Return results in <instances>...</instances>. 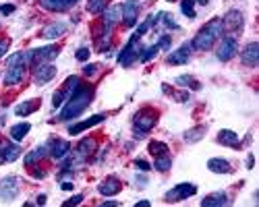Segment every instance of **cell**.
<instances>
[{
	"label": "cell",
	"mask_w": 259,
	"mask_h": 207,
	"mask_svg": "<svg viewBox=\"0 0 259 207\" xmlns=\"http://www.w3.org/2000/svg\"><path fill=\"white\" fill-rule=\"evenodd\" d=\"M54 77H56V67H54V64H50V62L35 64V71H33L35 85H46V83H50Z\"/></svg>",
	"instance_id": "cell-6"
},
{
	"label": "cell",
	"mask_w": 259,
	"mask_h": 207,
	"mask_svg": "<svg viewBox=\"0 0 259 207\" xmlns=\"http://www.w3.org/2000/svg\"><path fill=\"white\" fill-rule=\"evenodd\" d=\"M60 186H62V189H64V191H71V189H73V182H62Z\"/></svg>",
	"instance_id": "cell-48"
},
{
	"label": "cell",
	"mask_w": 259,
	"mask_h": 207,
	"mask_svg": "<svg viewBox=\"0 0 259 207\" xmlns=\"http://www.w3.org/2000/svg\"><path fill=\"white\" fill-rule=\"evenodd\" d=\"M13 11H15V6H13V4H4V6H2V13H4V15L13 13Z\"/></svg>",
	"instance_id": "cell-44"
},
{
	"label": "cell",
	"mask_w": 259,
	"mask_h": 207,
	"mask_svg": "<svg viewBox=\"0 0 259 207\" xmlns=\"http://www.w3.org/2000/svg\"><path fill=\"white\" fill-rule=\"evenodd\" d=\"M203 135H206V127L191 129L189 133H184V141H187V143H197L199 139H203Z\"/></svg>",
	"instance_id": "cell-32"
},
{
	"label": "cell",
	"mask_w": 259,
	"mask_h": 207,
	"mask_svg": "<svg viewBox=\"0 0 259 207\" xmlns=\"http://www.w3.org/2000/svg\"><path fill=\"white\" fill-rule=\"evenodd\" d=\"M40 4L46 8V11H54V13H62L67 8L73 6L71 0H40Z\"/></svg>",
	"instance_id": "cell-21"
},
{
	"label": "cell",
	"mask_w": 259,
	"mask_h": 207,
	"mask_svg": "<svg viewBox=\"0 0 259 207\" xmlns=\"http://www.w3.org/2000/svg\"><path fill=\"white\" fill-rule=\"evenodd\" d=\"M222 33H224L222 19H211V21L207 25H203L201 29H199V33L193 37L191 48H195V50H209L218 37H222Z\"/></svg>",
	"instance_id": "cell-2"
},
{
	"label": "cell",
	"mask_w": 259,
	"mask_h": 207,
	"mask_svg": "<svg viewBox=\"0 0 259 207\" xmlns=\"http://www.w3.org/2000/svg\"><path fill=\"white\" fill-rule=\"evenodd\" d=\"M89 54H91V50H87V48H79V50L75 52V58L81 60V62H85V60L89 58Z\"/></svg>",
	"instance_id": "cell-37"
},
{
	"label": "cell",
	"mask_w": 259,
	"mask_h": 207,
	"mask_svg": "<svg viewBox=\"0 0 259 207\" xmlns=\"http://www.w3.org/2000/svg\"><path fill=\"white\" fill-rule=\"evenodd\" d=\"M135 168H137V170H143V172H147V170H150V164H147L145 162V159H137V162H135Z\"/></svg>",
	"instance_id": "cell-39"
},
{
	"label": "cell",
	"mask_w": 259,
	"mask_h": 207,
	"mask_svg": "<svg viewBox=\"0 0 259 207\" xmlns=\"http://www.w3.org/2000/svg\"><path fill=\"white\" fill-rule=\"evenodd\" d=\"M181 11L187 15L189 19H193V17H195V0H182Z\"/></svg>",
	"instance_id": "cell-35"
},
{
	"label": "cell",
	"mask_w": 259,
	"mask_h": 207,
	"mask_svg": "<svg viewBox=\"0 0 259 207\" xmlns=\"http://www.w3.org/2000/svg\"><path fill=\"white\" fill-rule=\"evenodd\" d=\"M222 25H224L226 29H230V31L240 29V27H243V13H240V11H228L226 17L222 19Z\"/></svg>",
	"instance_id": "cell-16"
},
{
	"label": "cell",
	"mask_w": 259,
	"mask_h": 207,
	"mask_svg": "<svg viewBox=\"0 0 259 207\" xmlns=\"http://www.w3.org/2000/svg\"><path fill=\"white\" fill-rule=\"evenodd\" d=\"M139 40L141 37L139 35H131V40H129V44L125 46V50L120 52V56H118V62L123 64V67H129L135 58H139V54H141V48H139Z\"/></svg>",
	"instance_id": "cell-4"
},
{
	"label": "cell",
	"mask_w": 259,
	"mask_h": 207,
	"mask_svg": "<svg viewBox=\"0 0 259 207\" xmlns=\"http://www.w3.org/2000/svg\"><path fill=\"white\" fill-rule=\"evenodd\" d=\"M168 2H174V0H168Z\"/></svg>",
	"instance_id": "cell-52"
},
{
	"label": "cell",
	"mask_w": 259,
	"mask_h": 207,
	"mask_svg": "<svg viewBox=\"0 0 259 207\" xmlns=\"http://www.w3.org/2000/svg\"><path fill=\"white\" fill-rule=\"evenodd\" d=\"M48 149H50V155H54L56 159H60L64 155H69L71 145H69V141H64V139H52L50 145H48Z\"/></svg>",
	"instance_id": "cell-14"
},
{
	"label": "cell",
	"mask_w": 259,
	"mask_h": 207,
	"mask_svg": "<svg viewBox=\"0 0 259 207\" xmlns=\"http://www.w3.org/2000/svg\"><path fill=\"white\" fill-rule=\"evenodd\" d=\"M35 203H38V205H44V203H46V195H40V197H38V201H35Z\"/></svg>",
	"instance_id": "cell-49"
},
{
	"label": "cell",
	"mask_w": 259,
	"mask_h": 207,
	"mask_svg": "<svg viewBox=\"0 0 259 207\" xmlns=\"http://www.w3.org/2000/svg\"><path fill=\"white\" fill-rule=\"evenodd\" d=\"M218 143H222V145H228V147H238V135L234 133V130H228V129H224V130H220L218 133Z\"/></svg>",
	"instance_id": "cell-24"
},
{
	"label": "cell",
	"mask_w": 259,
	"mask_h": 207,
	"mask_svg": "<svg viewBox=\"0 0 259 207\" xmlns=\"http://www.w3.org/2000/svg\"><path fill=\"white\" fill-rule=\"evenodd\" d=\"M189 56H191V44H182L179 50L168 54V64H184L189 62Z\"/></svg>",
	"instance_id": "cell-15"
},
{
	"label": "cell",
	"mask_w": 259,
	"mask_h": 207,
	"mask_svg": "<svg viewBox=\"0 0 259 207\" xmlns=\"http://www.w3.org/2000/svg\"><path fill=\"white\" fill-rule=\"evenodd\" d=\"M19 155H21L19 145H15V143H0V164L15 162Z\"/></svg>",
	"instance_id": "cell-12"
},
{
	"label": "cell",
	"mask_w": 259,
	"mask_h": 207,
	"mask_svg": "<svg viewBox=\"0 0 259 207\" xmlns=\"http://www.w3.org/2000/svg\"><path fill=\"white\" fill-rule=\"evenodd\" d=\"M120 189H123V184H120L116 178H108V181L100 182V186H98V191L104 197H114V195L120 193Z\"/></svg>",
	"instance_id": "cell-18"
},
{
	"label": "cell",
	"mask_w": 259,
	"mask_h": 207,
	"mask_svg": "<svg viewBox=\"0 0 259 207\" xmlns=\"http://www.w3.org/2000/svg\"><path fill=\"white\" fill-rule=\"evenodd\" d=\"M135 207H150V201H137Z\"/></svg>",
	"instance_id": "cell-47"
},
{
	"label": "cell",
	"mask_w": 259,
	"mask_h": 207,
	"mask_svg": "<svg viewBox=\"0 0 259 207\" xmlns=\"http://www.w3.org/2000/svg\"><path fill=\"white\" fill-rule=\"evenodd\" d=\"M38 108H40V102H38V100L23 102V104H19V106L15 108V114H17V116H29L31 112H35Z\"/></svg>",
	"instance_id": "cell-26"
},
{
	"label": "cell",
	"mask_w": 259,
	"mask_h": 207,
	"mask_svg": "<svg viewBox=\"0 0 259 207\" xmlns=\"http://www.w3.org/2000/svg\"><path fill=\"white\" fill-rule=\"evenodd\" d=\"M155 120H158V114L152 110V108H145L141 112H137L135 118H133V125H135V137L141 139L147 130H152Z\"/></svg>",
	"instance_id": "cell-3"
},
{
	"label": "cell",
	"mask_w": 259,
	"mask_h": 207,
	"mask_svg": "<svg viewBox=\"0 0 259 207\" xmlns=\"http://www.w3.org/2000/svg\"><path fill=\"white\" fill-rule=\"evenodd\" d=\"M143 50H145V52L139 54V60H141V62H147V60H152L154 56L158 54L160 48H158V44H154V46H150V48H143Z\"/></svg>",
	"instance_id": "cell-34"
},
{
	"label": "cell",
	"mask_w": 259,
	"mask_h": 207,
	"mask_svg": "<svg viewBox=\"0 0 259 207\" xmlns=\"http://www.w3.org/2000/svg\"><path fill=\"white\" fill-rule=\"evenodd\" d=\"M236 50H238V44H236L234 37H224L220 44V48H218V58L222 62H226L236 54Z\"/></svg>",
	"instance_id": "cell-9"
},
{
	"label": "cell",
	"mask_w": 259,
	"mask_h": 207,
	"mask_svg": "<svg viewBox=\"0 0 259 207\" xmlns=\"http://www.w3.org/2000/svg\"><path fill=\"white\" fill-rule=\"evenodd\" d=\"M123 6V19H125V23L127 27H133L137 23V17H139V2L137 0H127L125 4H120Z\"/></svg>",
	"instance_id": "cell-8"
},
{
	"label": "cell",
	"mask_w": 259,
	"mask_h": 207,
	"mask_svg": "<svg viewBox=\"0 0 259 207\" xmlns=\"http://www.w3.org/2000/svg\"><path fill=\"white\" fill-rule=\"evenodd\" d=\"M81 201H83V195H75V197H71L69 201H64L62 205H64V207H69V205H79Z\"/></svg>",
	"instance_id": "cell-38"
},
{
	"label": "cell",
	"mask_w": 259,
	"mask_h": 207,
	"mask_svg": "<svg viewBox=\"0 0 259 207\" xmlns=\"http://www.w3.org/2000/svg\"><path fill=\"white\" fill-rule=\"evenodd\" d=\"M230 201H228V195L226 193H211V195L206 197V199H201L203 207H224Z\"/></svg>",
	"instance_id": "cell-20"
},
{
	"label": "cell",
	"mask_w": 259,
	"mask_h": 207,
	"mask_svg": "<svg viewBox=\"0 0 259 207\" xmlns=\"http://www.w3.org/2000/svg\"><path fill=\"white\" fill-rule=\"evenodd\" d=\"M123 19V6L120 4H114V6H110L104 11V25H106V29H112V27Z\"/></svg>",
	"instance_id": "cell-13"
},
{
	"label": "cell",
	"mask_w": 259,
	"mask_h": 207,
	"mask_svg": "<svg viewBox=\"0 0 259 207\" xmlns=\"http://www.w3.org/2000/svg\"><path fill=\"white\" fill-rule=\"evenodd\" d=\"M170 166H172V159H170L168 154H164V155H155V164H154V168H155L158 172H168V170H170Z\"/></svg>",
	"instance_id": "cell-29"
},
{
	"label": "cell",
	"mask_w": 259,
	"mask_h": 207,
	"mask_svg": "<svg viewBox=\"0 0 259 207\" xmlns=\"http://www.w3.org/2000/svg\"><path fill=\"white\" fill-rule=\"evenodd\" d=\"M58 48L56 46H46V48H38L33 50V64H40V62H50L58 56Z\"/></svg>",
	"instance_id": "cell-10"
},
{
	"label": "cell",
	"mask_w": 259,
	"mask_h": 207,
	"mask_svg": "<svg viewBox=\"0 0 259 207\" xmlns=\"http://www.w3.org/2000/svg\"><path fill=\"white\" fill-rule=\"evenodd\" d=\"M253 166H255V157H253V154H249V155H247V168L251 170Z\"/></svg>",
	"instance_id": "cell-43"
},
{
	"label": "cell",
	"mask_w": 259,
	"mask_h": 207,
	"mask_svg": "<svg viewBox=\"0 0 259 207\" xmlns=\"http://www.w3.org/2000/svg\"><path fill=\"white\" fill-rule=\"evenodd\" d=\"M31 130V125L29 122H19V125H15V127H11V139H15V141H23L25 137H27V133Z\"/></svg>",
	"instance_id": "cell-27"
},
{
	"label": "cell",
	"mask_w": 259,
	"mask_h": 207,
	"mask_svg": "<svg viewBox=\"0 0 259 207\" xmlns=\"http://www.w3.org/2000/svg\"><path fill=\"white\" fill-rule=\"evenodd\" d=\"M25 77V67H11L4 75V83L6 85H17V83H21Z\"/></svg>",
	"instance_id": "cell-23"
},
{
	"label": "cell",
	"mask_w": 259,
	"mask_h": 207,
	"mask_svg": "<svg viewBox=\"0 0 259 207\" xmlns=\"http://www.w3.org/2000/svg\"><path fill=\"white\" fill-rule=\"evenodd\" d=\"M19 195V178L17 176H6L2 182H0V199L11 201Z\"/></svg>",
	"instance_id": "cell-7"
},
{
	"label": "cell",
	"mask_w": 259,
	"mask_h": 207,
	"mask_svg": "<svg viewBox=\"0 0 259 207\" xmlns=\"http://www.w3.org/2000/svg\"><path fill=\"white\" fill-rule=\"evenodd\" d=\"M94 149H96V141L94 139H83L79 147H77V154H79V159H85L87 155L94 154Z\"/></svg>",
	"instance_id": "cell-28"
},
{
	"label": "cell",
	"mask_w": 259,
	"mask_h": 207,
	"mask_svg": "<svg viewBox=\"0 0 259 207\" xmlns=\"http://www.w3.org/2000/svg\"><path fill=\"white\" fill-rule=\"evenodd\" d=\"M6 50H8V42L6 40H0V58L6 54Z\"/></svg>",
	"instance_id": "cell-42"
},
{
	"label": "cell",
	"mask_w": 259,
	"mask_h": 207,
	"mask_svg": "<svg viewBox=\"0 0 259 207\" xmlns=\"http://www.w3.org/2000/svg\"><path fill=\"white\" fill-rule=\"evenodd\" d=\"M50 154V149H48V145H42V147H35L33 152H29L25 155V166H33L35 162H40V159H44L46 155Z\"/></svg>",
	"instance_id": "cell-25"
},
{
	"label": "cell",
	"mask_w": 259,
	"mask_h": 207,
	"mask_svg": "<svg viewBox=\"0 0 259 207\" xmlns=\"http://www.w3.org/2000/svg\"><path fill=\"white\" fill-rule=\"evenodd\" d=\"M91 104V89L89 87H77L75 89V93L69 98V102H67V106L62 108V112H60V120H71V118H77L79 114H83L85 112V108Z\"/></svg>",
	"instance_id": "cell-1"
},
{
	"label": "cell",
	"mask_w": 259,
	"mask_h": 207,
	"mask_svg": "<svg viewBox=\"0 0 259 207\" xmlns=\"http://www.w3.org/2000/svg\"><path fill=\"white\" fill-rule=\"evenodd\" d=\"M67 33V25L64 23H52L48 27H44L42 29V37L44 40H56V37H62Z\"/></svg>",
	"instance_id": "cell-19"
},
{
	"label": "cell",
	"mask_w": 259,
	"mask_h": 207,
	"mask_svg": "<svg viewBox=\"0 0 259 207\" xmlns=\"http://www.w3.org/2000/svg\"><path fill=\"white\" fill-rule=\"evenodd\" d=\"M71 2H73V4H75V2H77V0H71Z\"/></svg>",
	"instance_id": "cell-51"
},
{
	"label": "cell",
	"mask_w": 259,
	"mask_h": 207,
	"mask_svg": "<svg viewBox=\"0 0 259 207\" xmlns=\"http://www.w3.org/2000/svg\"><path fill=\"white\" fill-rule=\"evenodd\" d=\"M104 120H106L104 114H96V116H91V118H87V120H81V122H77V125L69 127V135H79V133H83L85 129L96 127V125H100V122H104Z\"/></svg>",
	"instance_id": "cell-11"
},
{
	"label": "cell",
	"mask_w": 259,
	"mask_h": 207,
	"mask_svg": "<svg viewBox=\"0 0 259 207\" xmlns=\"http://www.w3.org/2000/svg\"><path fill=\"white\" fill-rule=\"evenodd\" d=\"M106 6H108V0H87V11H89L91 15L104 13Z\"/></svg>",
	"instance_id": "cell-30"
},
{
	"label": "cell",
	"mask_w": 259,
	"mask_h": 207,
	"mask_svg": "<svg viewBox=\"0 0 259 207\" xmlns=\"http://www.w3.org/2000/svg\"><path fill=\"white\" fill-rule=\"evenodd\" d=\"M64 102H67V96H64V91L62 89H58L56 93H54V100H52V106L54 108H60L62 106V104Z\"/></svg>",
	"instance_id": "cell-36"
},
{
	"label": "cell",
	"mask_w": 259,
	"mask_h": 207,
	"mask_svg": "<svg viewBox=\"0 0 259 207\" xmlns=\"http://www.w3.org/2000/svg\"><path fill=\"white\" fill-rule=\"evenodd\" d=\"M177 98V102H187L189 100V93H179V96H174Z\"/></svg>",
	"instance_id": "cell-45"
},
{
	"label": "cell",
	"mask_w": 259,
	"mask_h": 207,
	"mask_svg": "<svg viewBox=\"0 0 259 207\" xmlns=\"http://www.w3.org/2000/svg\"><path fill=\"white\" fill-rule=\"evenodd\" d=\"M158 48H170V37L168 35H164L162 40L158 42Z\"/></svg>",
	"instance_id": "cell-41"
},
{
	"label": "cell",
	"mask_w": 259,
	"mask_h": 207,
	"mask_svg": "<svg viewBox=\"0 0 259 207\" xmlns=\"http://www.w3.org/2000/svg\"><path fill=\"white\" fill-rule=\"evenodd\" d=\"M118 203L116 201H104V203H102V207H116Z\"/></svg>",
	"instance_id": "cell-46"
},
{
	"label": "cell",
	"mask_w": 259,
	"mask_h": 207,
	"mask_svg": "<svg viewBox=\"0 0 259 207\" xmlns=\"http://www.w3.org/2000/svg\"><path fill=\"white\" fill-rule=\"evenodd\" d=\"M83 73H85L87 77L96 75V73H98V64H87V67H83Z\"/></svg>",
	"instance_id": "cell-40"
},
{
	"label": "cell",
	"mask_w": 259,
	"mask_h": 207,
	"mask_svg": "<svg viewBox=\"0 0 259 207\" xmlns=\"http://www.w3.org/2000/svg\"><path fill=\"white\" fill-rule=\"evenodd\" d=\"M195 193H197V186H195V184H191V182H181V184H177L174 189H170L168 193H166V201H168V203L184 201V199H189V197L195 195Z\"/></svg>",
	"instance_id": "cell-5"
},
{
	"label": "cell",
	"mask_w": 259,
	"mask_h": 207,
	"mask_svg": "<svg viewBox=\"0 0 259 207\" xmlns=\"http://www.w3.org/2000/svg\"><path fill=\"white\" fill-rule=\"evenodd\" d=\"M207 168H209L211 172H216V174L233 172V166H230V162H226V159H222V157H211L209 162H207Z\"/></svg>",
	"instance_id": "cell-22"
},
{
	"label": "cell",
	"mask_w": 259,
	"mask_h": 207,
	"mask_svg": "<svg viewBox=\"0 0 259 207\" xmlns=\"http://www.w3.org/2000/svg\"><path fill=\"white\" fill-rule=\"evenodd\" d=\"M177 85H182V87H191V89H199V81L195 77H191V75H181L177 77Z\"/></svg>",
	"instance_id": "cell-31"
},
{
	"label": "cell",
	"mask_w": 259,
	"mask_h": 207,
	"mask_svg": "<svg viewBox=\"0 0 259 207\" xmlns=\"http://www.w3.org/2000/svg\"><path fill=\"white\" fill-rule=\"evenodd\" d=\"M197 2H199V4H207V0H197Z\"/></svg>",
	"instance_id": "cell-50"
},
{
	"label": "cell",
	"mask_w": 259,
	"mask_h": 207,
	"mask_svg": "<svg viewBox=\"0 0 259 207\" xmlns=\"http://www.w3.org/2000/svg\"><path fill=\"white\" fill-rule=\"evenodd\" d=\"M257 62H259V44L251 42L243 50V64H247V67H255Z\"/></svg>",
	"instance_id": "cell-17"
},
{
	"label": "cell",
	"mask_w": 259,
	"mask_h": 207,
	"mask_svg": "<svg viewBox=\"0 0 259 207\" xmlns=\"http://www.w3.org/2000/svg\"><path fill=\"white\" fill-rule=\"evenodd\" d=\"M150 154L152 155H164V154H168V145L162 143V141H152V143H150Z\"/></svg>",
	"instance_id": "cell-33"
}]
</instances>
